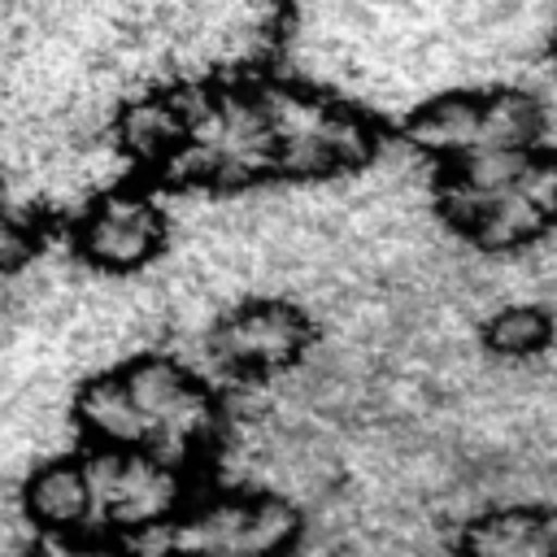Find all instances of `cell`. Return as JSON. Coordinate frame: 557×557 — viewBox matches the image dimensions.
<instances>
[{
  "mask_svg": "<svg viewBox=\"0 0 557 557\" xmlns=\"http://www.w3.org/2000/svg\"><path fill=\"white\" fill-rule=\"evenodd\" d=\"M400 139L426 170H444L483 152H505L548 139V104L540 100V91L522 83L444 87L409 104L400 122Z\"/></svg>",
  "mask_w": 557,
  "mask_h": 557,
  "instance_id": "5b68a950",
  "label": "cell"
},
{
  "mask_svg": "<svg viewBox=\"0 0 557 557\" xmlns=\"http://www.w3.org/2000/svg\"><path fill=\"white\" fill-rule=\"evenodd\" d=\"M313 313L287 296H244L226 305L205 331L213 366L235 383H274L292 374L313 352Z\"/></svg>",
  "mask_w": 557,
  "mask_h": 557,
  "instance_id": "9c48e42d",
  "label": "cell"
},
{
  "mask_svg": "<svg viewBox=\"0 0 557 557\" xmlns=\"http://www.w3.org/2000/svg\"><path fill=\"white\" fill-rule=\"evenodd\" d=\"M70 422L87 448H139L205 470L226 448V396L183 357L144 348L78 383Z\"/></svg>",
  "mask_w": 557,
  "mask_h": 557,
  "instance_id": "6da1fadb",
  "label": "cell"
},
{
  "mask_svg": "<svg viewBox=\"0 0 557 557\" xmlns=\"http://www.w3.org/2000/svg\"><path fill=\"white\" fill-rule=\"evenodd\" d=\"M431 174L435 218L483 257H518L557 231V148L548 139Z\"/></svg>",
  "mask_w": 557,
  "mask_h": 557,
  "instance_id": "7a4b0ae2",
  "label": "cell"
},
{
  "mask_svg": "<svg viewBox=\"0 0 557 557\" xmlns=\"http://www.w3.org/2000/svg\"><path fill=\"white\" fill-rule=\"evenodd\" d=\"M48 231H52V222L44 213H35L30 205L0 191V283L17 278L22 270H30L44 257Z\"/></svg>",
  "mask_w": 557,
  "mask_h": 557,
  "instance_id": "4fadbf2b",
  "label": "cell"
},
{
  "mask_svg": "<svg viewBox=\"0 0 557 557\" xmlns=\"http://www.w3.org/2000/svg\"><path fill=\"white\" fill-rule=\"evenodd\" d=\"M544 52H548V61L557 65V22H553V30H548V39H544Z\"/></svg>",
  "mask_w": 557,
  "mask_h": 557,
  "instance_id": "9a60e30c",
  "label": "cell"
},
{
  "mask_svg": "<svg viewBox=\"0 0 557 557\" xmlns=\"http://www.w3.org/2000/svg\"><path fill=\"white\" fill-rule=\"evenodd\" d=\"M261 100L274 135V178L331 183L361 174L383 152L374 109L300 74H261Z\"/></svg>",
  "mask_w": 557,
  "mask_h": 557,
  "instance_id": "277c9868",
  "label": "cell"
},
{
  "mask_svg": "<svg viewBox=\"0 0 557 557\" xmlns=\"http://www.w3.org/2000/svg\"><path fill=\"white\" fill-rule=\"evenodd\" d=\"M70 252L100 278L144 274L170 244V209L152 178L122 174L91 191L70 218Z\"/></svg>",
  "mask_w": 557,
  "mask_h": 557,
  "instance_id": "52a82bcc",
  "label": "cell"
},
{
  "mask_svg": "<svg viewBox=\"0 0 557 557\" xmlns=\"http://www.w3.org/2000/svg\"><path fill=\"white\" fill-rule=\"evenodd\" d=\"M87 448V444H83ZM96 492V535L148 544L200 487V474L139 448H87Z\"/></svg>",
  "mask_w": 557,
  "mask_h": 557,
  "instance_id": "ba28073f",
  "label": "cell"
},
{
  "mask_svg": "<svg viewBox=\"0 0 557 557\" xmlns=\"http://www.w3.org/2000/svg\"><path fill=\"white\" fill-rule=\"evenodd\" d=\"M22 557H139L135 544L113 535H35Z\"/></svg>",
  "mask_w": 557,
  "mask_h": 557,
  "instance_id": "5bb4252c",
  "label": "cell"
},
{
  "mask_svg": "<svg viewBox=\"0 0 557 557\" xmlns=\"http://www.w3.org/2000/svg\"><path fill=\"white\" fill-rule=\"evenodd\" d=\"M457 557H557V505L496 500L479 509L457 535Z\"/></svg>",
  "mask_w": 557,
  "mask_h": 557,
  "instance_id": "8fae6325",
  "label": "cell"
},
{
  "mask_svg": "<svg viewBox=\"0 0 557 557\" xmlns=\"http://www.w3.org/2000/svg\"><path fill=\"white\" fill-rule=\"evenodd\" d=\"M557 335V322L548 309L540 305H500L496 313H487L483 322V344L487 352L505 357V361H527V357H540Z\"/></svg>",
  "mask_w": 557,
  "mask_h": 557,
  "instance_id": "7c38bea8",
  "label": "cell"
},
{
  "mask_svg": "<svg viewBox=\"0 0 557 557\" xmlns=\"http://www.w3.org/2000/svg\"><path fill=\"white\" fill-rule=\"evenodd\" d=\"M17 518L35 535H96L87 448L44 457L17 487Z\"/></svg>",
  "mask_w": 557,
  "mask_h": 557,
  "instance_id": "30bf717a",
  "label": "cell"
},
{
  "mask_svg": "<svg viewBox=\"0 0 557 557\" xmlns=\"http://www.w3.org/2000/svg\"><path fill=\"white\" fill-rule=\"evenodd\" d=\"M274 178V135L257 74L183 83V131L161 174L165 187L239 196Z\"/></svg>",
  "mask_w": 557,
  "mask_h": 557,
  "instance_id": "3957f363",
  "label": "cell"
},
{
  "mask_svg": "<svg viewBox=\"0 0 557 557\" xmlns=\"http://www.w3.org/2000/svg\"><path fill=\"white\" fill-rule=\"evenodd\" d=\"M305 513L261 483L196 487L178 518L139 544V557H296Z\"/></svg>",
  "mask_w": 557,
  "mask_h": 557,
  "instance_id": "8992f818",
  "label": "cell"
}]
</instances>
